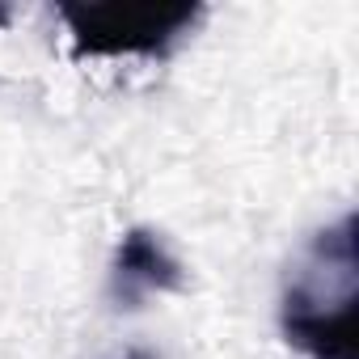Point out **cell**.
<instances>
[{"label":"cell","mask_w":359,"mask_h":359,"mask_svg":"<svg viewBox=\"0 0 359 359\" xmlns=\"http://www.w3.org/2000/svg\"><path fill=\"white\" fill-rule=\"evenodd\" d=\"M279 325L309 359H359V250L351 212L296 258L279 296Z\"/></svg>","instance_id":"obj_1"},{"label":"cell","mask_w":359,"mask_h":359,"mask_svg":"<svg viewBox=\"0 0 359 359\" xmlns=\"http://www.w3.org/2000/svg\"><path fill=\"white\" fill-rule=\"evenodd\" d=\"M208 18L191 0H89L60 5L72 51L81 60H161Z\"/></svg>","instance_id":"obj_2"},{"label":"cell","mask_w":359,"mask_h":359,"mask_svg":"<svg viewBox=\"0 0 359 359\" xmlns=\"http://www.w3.org/2000/svg\"><path fill=\"white\" fill-rule=\"evenodd\" d=\"M182 287H187V266L173 258L161 233L152 229L123 233V241L114 245V262H110V300L118 309H140L144 296L182 292Z\"/></svg>","instance_id":"obj_3"},{"label":"cell","mask_w":359,"mask_h":359,"mask_svg":"<svg viewBox=\"0 0 359 359\" xmlns=\"http://www.w3.org/2000/svg\"><path fill=\"white\" fill-rule=\"evenodd\" d=\"M123 359H156V355H152V351H127Z\"/></svg>","instance_id":"obj_4"}]
</instances>
